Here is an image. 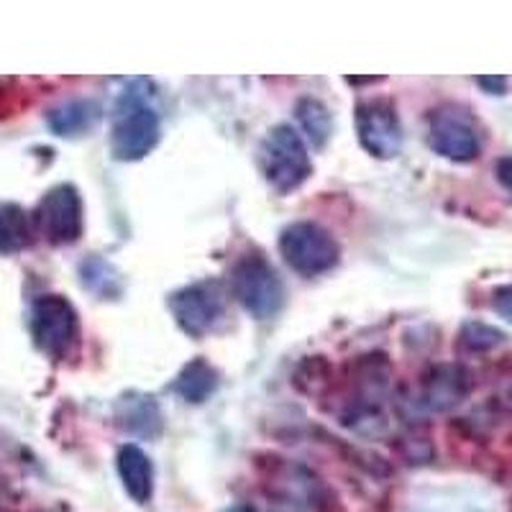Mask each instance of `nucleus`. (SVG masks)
Returning a JSON list of instances; mask_svg holds the SVG:
<instances>
[{
    "label": "nucleus",
    "instance_id": "nucleus-1",
    "mask_svg": "<svg viewBox=\"0 0 512 512\" xmlns=\"http://www.w3.org/2000/svg\"><path fill=\"white\" fill-rule=\"evenodd\" d=\"M259 167L262 175L280 195L297 190L310 175H313V162L305 146L303 136L295 128L280 123L264 136L259 146Z\"/></svg>",
    "mask_w": 512,
    "mask_h": 512
},
{
    "label": "nucleus",
    "instance_id": "nucleus-2",
    "mask_svg": "<svg viewBox=\"0 0 512 512\" xmlns=\"http://www.w3.org/2000/svg\"><path fill=\"white\" fill-rule=\"evenodd\" d=\"M162 126L152 105L136 93H126L113 108L111 152L121 162H139L154 152Z\"/></svg>",
    "mask_w": 512,
    "mask_h": 512
},
{
    "label": "nucleus",
    "instance_id": "nucleus-3",
    "mask_svg": "<svg viewBox=\"0 0 512 512\" xmlns=\"http://www.w3.org/2000/svg\"><path fill=\"white\" fill-rule=\"evenodd\" d=\"M231 295L256 320H269L285 305V285L262 254H246L231 269Z\"/></svg>",
    "mask_w": 512,
    "mask_h": 512
},
{
    "label": "nucleus",
    "instance_id": "nucleus-4",
    "mask_svg": "<svg viewBox=\"0 0 512 512\" xmlns=\"http://www.w3.org/2000/svg\"><path fill=\"white\" fill-rule=\"evenodd\" d=\"M280 254L292 272L303 274V277H318L336 267L341 249L331 231L318 223L300 221L282 231Z\"/></svg>",
    "mask_w": 512,
    "mask_h": 512
},
{
    "label": "nucleus",
    "instance_id": "nucleus-5",
    "mask_svg": "<svg viewBox=\"0 0 512 512\" xmlns=\"http://www.w3.org/2000/svg\"><path fill=\"white\" fill-rule=\"evenodd\" d=\"M177 326L192 338H203L216 331L226 315V290L221 282L203 280L172 292L167 300Z\"/></svg>",
    "mask_w": 512,
    "mask_h": 512
},
{
    "label": "nucleus",
    "instance_id": "nucleus-6",
    "mask_svg": "<svg viewBox=\"0 0 512 512\" xmlns=\"http://www.w3.org/2000/svg\"><path fill=\"white\" fill-rule=\"evenodd\" d=\"M31 336L36 349L52 359H64L77 341V313L72 303L62 295H44L31 305Z\"/></svg>",
    "mask_w": 512,
    "mask_h": 512
},
{
    "label": "nucleus",
    "instance_id": "nucleus-7",
    "mask_svg": "<svg viewBox=\"0 0 512 512\" xmlns=\"http://www.w3.org/2000/svg\"><path fill=\"white\" fill-rule=\"evenodd\" d=\"M36 231L54 246L75 244L82 236V198L75 185H54L34 210Z\"/></svg>",
    "mask_w": 512,
    "mask_h": 512
},
{
    "label": "nucleus",
    "instance_id": "nucleus-8",
    "mask_svg": "<svg viewBox=\"0 0 512 512\" xmlns=\"http://www.w3.org/2000/svg\"><path fill=\"white\" fill-rule=\"evenodd\" d=\"M356 134L377 159H392L402 149V126L390 100H364L356 105Z\"/></svg>",
    "mask_w": 512,
    "mask_h": 512
},
{
    "label": "nucleus",
    "instance_id": "nucleus-9",
    "mask_svg": "<svg viewBox=\"0 0 512 512\" xmlns=\"http://www.w3.org/2000/svg\"><path fill=\"white\" fill-rule=\"evenodd\" d=\"M428 141L433 152L451 162H472L482 152L477 126L459 108H441L433 113Z\"/></svg>",
    "mask_w": 512,
    "mask_h": 512
},
{
    "label": "nucleus",
    "instance_id": "nucleus-10",
    "mask_svg": "<svg viewBox=\"0 0 512 512\" xmlns=\"http://www.w3.org/2000/svg\"><path fill=\"white\" fill-rule=\"evenodd\" d=\"M118 477H121L126 495L139 505H146L154 495V466L152 459L134 443H126L118 451Z\"/></svg>",
    "mask_w": 512,
    "mask_h": 512
},
{
    "label": "nucleus",
    "instance_id": "nucleus-11",
    "mask_svg": "<svg viewBox=\"0 0 512 512\" xmlns=\"http://www.w3.org/2000/svg\"><path fill=\"white\" fill-rule=\"evenodd\" d=\"M469 392V377L461 367H436L423 382V405L428 410H451Z\"/></svg>",
    "mask_w": 512,
    "mask_h": 512
},
{
    "label": "nucleus",
    "instance_id": "nucleus-12",
    "mask_svg": "<svg viewBox=\"0 0 512 512\" xmlns=\"http://www.w3.org/2000/svg\"><path fill=\"white\" fill-rule=\"evenodd\" d=\"M100 105L95 100H67L47 113V123L57 136H80L100 121Z\"/></svg>",
    "mask_w": 512,
    "mask_h": 512
},
{
    "label": "nucleus",
    "instance_id": "nucleus-13",
    "mask_svg": "<svg viewBox=\"0 0 512 512\" xmlns=\"http://www.w3.org/2000/svg\"><path fill=\"white\" fill-rule=\"evenodd\" d=\"M34 223L16 203H0V254H18L31 244Z\"/></svg>",
    "mask_w": 512,
    "mask_h": 512
},
{
    "label": "nucleus",
    "instance_id": "nucleus-14",
    "mask_svg": "<svg viewBox=\"0 0 512 512\" xmlns=\"http://www.w3.org/2000/svg\"><path fill=\"white\" fill-rule=\"evenodd\" d=\"M118 420L128 433H139V436H157L162 428V413H159L157 402L144 395L126 397L121 402Z\"/></svg>",
    "mask_w": 512,
    "mask_h": 512
},
{
    "label": "nucleus",
    "instance_id": "nucleus-15",
    "mask_svg": "<svg viewBox=\"0 0 512 512\" xmlns=\"http://www.w3.org/2000/svg\"><path fill=\"white\" fill-rule=\"evenodd\" d=\"M218 387V374L216 369L210 367L208 361L195 359L190 361L180 372L175 382V390L185 397L187 402H205Z\"/></svg>",
    "mask_w": 512,
    "mask_h": 512
},
{
    "label": "nucleus",
    "instance_id": "nucleus-16",
    "mask_svg": "<svg viewBox=\"0 0 512 512\" xmlns=\"http://www.w3.org/2000/svg\"><path fill=\"white\" fill-rule=\"evenodd\" d=\"M295 113L300 126H303L305 136L310 139V144H313L315 149L326 146V141L331 139V131H333V118L331 113H328L326 105L315 98H303L300 103H297Z\"/></svg>",
    "mask_w": 512,
    "mask_h": 512
},
{
    "label": "nucleus",
    "instance_id": "nucleus-17",
    "mask_svg": "<svg viewBox=\"0 0 512 512\" xmlns=\"http://www.w3.org/2000/svg\"><path fill=\"white\" fill-rule=\"evenodd\" d=\"M459 341L461 346L469 351H492L497 349V346L505 344L507 336L500 331V328L482 323V320H469V323L461 326Z\"/></svg>",
    "mask_w": 512,
    "mask_h": 512
},
{
    "label": "nucleus",
    "instance_id": "nucleus-18",
    "mask_svg": "<svg viewBox=\"0 0 512 512\" xmlns=\"http://www.w3.org/2000/svg\"><path fill=\"white\" fill-rule=\"evenodd\" d=\"M492 310L512 326V285H502L492 292Z\"/></svg>",
    "mask_w": 512,
    "mask_h": 512
},
{
    "label": "nucleus",
    "instance_id": "nucleus-19",
    "mask_svg": "<svg viewBox=\"0 0 512 512\" xmlns=\"http://www.w3.org/2000/svg\"><path fill=\"white\" fill-rule=\"evenodd\" d=\"M495 172H497V180H500V185L512 195V157L500 159L495 167Z\"/></svg>",
    "mask_w": 512,
    "mask_h": 512
},
{
    "label": "nucleus",
    "instance_id": "nucleus-20",
    "mask_svg": "<svg viewBox=\"0 0 512 512\" xmlns=\"http://www.w3.org/2000/svg\"><path fill=\"white\" fill-rule=\"evenodd\" d=\"M477 85L482 90H487L489 95H502L507 90V80H505V77H479Z\"/></svg>",
    "mask_w": 512,
    "mask_h": 512
},
{
    "label": "nucleus",
    "instance_id": "nucleus-21",
    "mask_svg": "<svg viewBox=\"0 0 512 512\" xmlns=\"http://www.w3.org/2000/svg\"><path fill=\"white\" fill-rule=\"evenodd\" d=\"M346 82L349 85H369V82H379V77H367V80L364 77H346Z\"/></svg>",
    "mask_w": 512,
    "mask_h": 512
},
{
    "label": "nucleus",
    "instance_id": "nucleus-22",
    "mask_svg": "<svg viewBox=\"0 0 512 512\" xmlns=\"http://www.w3.org/2000/svg\"><path fill=\"white\" fill-rule=\"evenodd\" d=\"M226 512H254V510H251L249 505H236V507H231V510H226Z\"/></svg>",
    "mask_w": 512,
    "mask_h": 512
}]
</instances>
